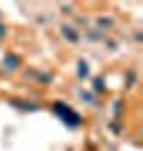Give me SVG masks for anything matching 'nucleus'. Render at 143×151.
I'll return each instance as SVG.
<instances>
[{
	"mask_svg": "<svg viewBox=\"0 0 143 151\" xmlns=\"http://www.w3.org/2000/svg\"><path fill=\"white\" fill-rule=\"evenodd\" d=\"M50 113H53L65 129H70V131H78V129H83V126H85V116L80 111H75V108L70 106L68 101H63V98L50 101Z\"/></svg>",
	"mask_w": 143,
	"mask_h": 151,
	"instance_id": "obj_1",
	"label": "nucleus"
},
{
	"mask_svg": "<svg viewBox=\"0 0 143 151\" xmlns=\"http://www.w3.org/2000/svg\"><path fill=\"white\" fill-rule=\"evenodd\" d=\"M23 70V55L15 53V50H10V53H5L3 58H0V73L5 76H15Z\"/></svg>",
	"mask_w": 143,
	"mask_h": 151,
	"instance_id": "obj_2",
	"label": "nucleus"
},
{
	"mask_svg": "<svg viewBox=\"0 0 143 151\" xmlns=\"http://www.w3.org/2000/svg\"><path fill=\"white\" fill-rule=\"evenodd\" d=\"M23 78L35 83V86H50L55 81V76L50 70H38V68H23Z\"/></svg>",
	"mask_w": 143,
	"mask_h": 151,
	"instance_id": "obj_3",
	"label": "nucleus"
},
{
	"mask_svg": "<svg viewBox=\"0 0 143 151\" xmlns=\"http://www.w3.org/2000/svg\"><path fill=\"white\" fill-rule=\"evenodd\" d=\"M8 103H10L15 111H20V113H38L43 108V103H38V101H28V98H8Z\"/></svg>",
	"mask_w": 143,
	"mask_h": 151,
	"instance_id": "obj_4",
	"label": "nucleus"
},
{
	"mask_svg": "<svg viewBox=\"0 0 143 151\" xmlns=\"http://www.w3.org/2000/svg\"><path fill=\"white\" fill-rule=\"evenodd\" d=\"M58 33H60V40H65V43H70V45L83 43V40H80V35H83V33H80V30H75V28L70 25V23H60Z\"/></svg>",
	"mask_w": 143,
	"mask_h": 151,
	"instance_id": "obj_5",
	"label": "nucleus"
},
{
	"mask_svg": "<svg viewBox=\"0 0 143 151\" xmlns=\"http://www.w3.org/2000/svg\"><path fill=\"white\" fill-rule=\"evenodd\" d=\"M75 81H80V83H85V81H90V63L88 60H75Z\"/></svg>",
	"mask_w": 143,
	"mask_h": 151,
	"instance_id": "obj_6",
	"label": "nucleus"
},
{
	"mask_svg": "<svg viewBox=\"0 0 143 151\" xmlns=\"http://www.w3.org/2000/svg\"><path fill=\"white\" fill-rule=\"evenodd\" d=\"M113 28H116V18H111V15H101V18H95V30H101L103 35H108Z\"/></svg>",
	"mask_w": 143,
	"mask_h": 151,
	"instance_id": "obj_7",
	"label": "nucleus"
},
{
	"mask_svg": "<svg viewBox=\"0 0 143 151\" xmlns=\"http://www.w3.org/2000/svg\"><path fill=\"white\" fill-rule=\"evenodd\" d=\"M90 83L93 86L88 88L93 96H101V93H106L108 91V83H106V78H101V76H90Z\"/></svg>",
	"mask_w": 143,
	"mask_h": 151,
	"instance_id": "obj_8",
	"label": "nucleus"
},
{
	"mask_svg": "<svg viewBox=\"0 0 143 151\" xmlns=\"http://www.w3.org/2000/svg\"><path fill=\"white\" fill-rule=\"evenodd\" d=\"M138 86V70H126L123 73V91H133V88Z\"/></svg>",
	"mask_w": 143,
	"mask_h": 151,
	"instance_id": "obj_9",
	"label": "nucleus"
},
{
	"mask_svg": "<svg viewBox=\"0 0 143 151\" xmlns=\"http://www.w3.org/2000/svg\"><path fill=\"white\" fill-rule=\"evenodd\" d=\"M75 96H78V101L85 103V106H98V96H93L88 88H78V91H75Z\"/></svg>",
	"mask_w": 143,
	"mask_h": 151,
	"instance_id": "obj_10",
	"label": "nucleus"
},
{
	"mask_svg": "<svg viewBox=\"0 0 143 151\" xmlns=\"http://www.w3.org/2000/svg\"><path fill=\"white\" fill-rule=\"evenodd\" d=\"M106 38L108 35H103L101 30H95V28H93V30H85L83 35H80V40H83V43H103Z\"/></svg>",
	"mask_w": 143,
	"mask_h": 151,
	"instance_id": "obj_11",
	"label": "nucleus"
},
{
	"mask_svg": "<svg viewBox=\"0 0 143 151\" xmlns=\"http://www.w3.org/2000/svg\"><path fill=\"white\" fill-rule=\"evenodd\" d=\"M123 113H126V101H123V98H116V101H113V106H111V116H113V121H121V119H123Z\"/></svg>",
	"mask_w": 143,
	"mask_h": 151,
	"instance_id": "obj_12",
	"label": "nucleus"
},
{
	"mask_svg": "<svg viewBox=\"0 0 143 151\" xmlns=\"http://www.w3.org/2000/svg\"><path fill=\"white\" fill-rule=\"evenodd\" d=\"M108 129H111V134H116V136L123 134V124H121V121H111V124H108Z\"/></svg>",
	"mask_w": 143,
	"mask_h": 151,
	"instance_id": "obj_13",
	"label": "nucleus"
},
{
	"mask_svg": "<svg viewBox=\"0 0 143 151\" xmlns=\"http://www.w3.org/2000/svg\"><path fill=\"white\" fill-rule=\"evenodd\" d=\"M58 10H60V13H65V15H68V13H73V10H75V5H70V3H65V5H60Z\"/></svg>",
	"mask_w": 143,
	"mask_h": 151,
	"instance_id": "obj_14",
	"label": "nucleus"
},
{
	"mask_svg": "<svg viewBox=\"0 0 143 151\" xmlns=\"http://www.w3.org/2000/svg\"><path fill=\"white\" fill-rule=\"evenodd\" d=\"M5 38H8V25H5V23H0V43H3Z\"/></svg>",
	"mask_w": 143,
	"mask_h": 151,
	"instance_id": "obj_15",
	"label": "nucleus"
},
{
	"mask_svg": "<svg viewBox=\"0 0 143 151\" xmlns=\"http://www.w3.org/2000/svg\"><path fill=\"white\" fill-rule=\"evenodd\" d=\"M0 15H3V13H0Z\"/></svg>",
	"mask_w": 143,
	"mask_h": 151,
	"instance_id": "obj_16",
	"label": "nucleus"
}]
</instances>
